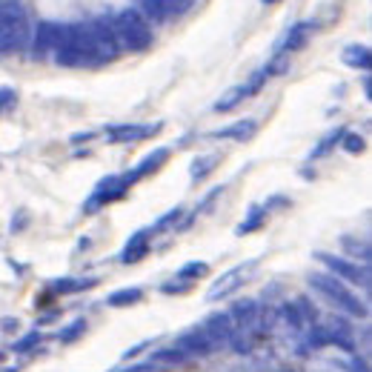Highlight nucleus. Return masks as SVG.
Masks as SVG:
<instances>
[{
    "mask_svg": "<svg viewBox=\"0 0 372 372\" xmlns=\"http://www.w3.org/2000/svg\"><path fill=\"white\" fill-rule=\"evenodd\" d=\"M309 284H313L315 292H321L335 309H341V313H347L352 318H366V303L347 289L344 281H338L335 275H327V272H313L309 275Z\"/></svg>",
    "mask_w": 372,
    "mask_h": 372,
    "instance_id": "f257e3e1",
    "label": "nucleus"
},
{
    "mask_svg": "<svg viewBox=\"0 0 372 372\" xmlns=\"http://www.w3.org/2000/svg\"><path fill=\"white\" fill-rule=\"evenodd\" d=\"M55 60L60 66H83V64H95V52H92V38H89V26L75 23L64 26V35L55 49Z\"/></svg>",
    "mask_w": 372,
    "mask_h": 372,
    "instance_id": "f03ea898",
    "label": "nucleus"
},
{
    "mask_svg": "<svg viewBox=\"0 0 372 372\" xmlns=\"http://www.w3.org/2000/svg\"><path fill=\"white\" fill-rule=\"evenodd\" d=\"M112 29H115L117 46H127L129 52H143V49H149V43H152V29H149V23L138 15V9H123V12L112 20Z\"/></svg>",
    "mask_w": 372,
    "mask_h": 372,
    "instance_id": "7ed1b4c3",
    "label": "nucleus"
},
{
    "mask_svg": "<svg viewBox=\"0 0 372 372\" xmlns=\"http://www.w3.org/2000/svg\"><path fill=\"white\" fill-rule=\"evenodd\" d=\"M29 35L26 15L20 6H0V55H12L23 49Z\"/></svg>",
    "mask_w": 372,
    "mask_h": 372,
    "instance_id": "20e7f679",
    "label": "nucleus"
},
{
    "mask_svg": "<svg viewBox=\"0 0 372 372\" xmlns=\"http://www.w3.org/2000/svg\"><path fill=\"white\" fill-rule=\"evenodd\" d=\"M258 269V261H246V264H238V266H232L229 272H224L218 281H215L212 287H209V292H206V298L209 301H218V298H229L235 289H241L246 281H250V275Z\"/></svg>",
    "mask_w": 372,
    "mask_h": 372,
    "instance_id": "39448f33",
    "label": "nucleus"
},
{
    "mask_svg": "<svg viewBox=\"0 0 372 372\" xmlns=\"http://www.w3.org/2000/svg\"><path fill=\"white\" fill-rule=\"evenodd\" d=\"M89 38H92V52H95V64L117 57V38H115V29L106 17H98L89 26Z\"/></svg>",
    "mask_w": 372,
    "mask_h": 372,
    "instance_id": "423d86ee",
    "label": "nucleus"
},
{
    "mask_svg": "<svg viewBox=\"0 0 372 372\" xmlns=\"http://www.w3.org/2000/svg\"><path fill=\"white\" fill-rule=\"evenodd\" d=\"M315 258L329 269V275H335L338 281H350V284H361V287H369V269H358V264L352 261H344V258H335V255H327V252H315Z\"/></svg>",
    "mask_w": 372,
    "mask_h": 372,
    "instance_id": "0eeeda50",
    "label": "nucleus"
},
{
    "mask_svg": "<svg viewBox=\"0 0 372 372\" xmlns=\"http://www.w3.org/2000/svg\"><path fill=\"white\" fill-rule=\"evenodd\" d=\"M129 186H132V183H129V178H127V175H109V178H103V180L95 186V195L89 198L86 212H95L98 206H106V203H112V201L123 198V195H127Z\"/></svg>",
    "mask_w": 372,
    "mask_h": 372,
    "instance_id": "6e6552de",
    "label": "nucleus"
},
{
    "mask_svg": "<svg viewBox=\"0 0 372 372\" xmlns=\"http://www.w3.org/2000/svg\"><path fill=\"white\" fill-rule=\"evenodd\" d=\"M175 350H178L183 358H192V355H209V352H215L218 347H215V341L198 327V329H192V332L180 335V338L175 341Z\"/></svg>",
    "mask_w": 372,
    "mask_h": 372,
    "instance_id": "1a4fd4ad",
    "label": "nucleus"
},
{
    "mask_svg": "<svg viewBox=\"0 0 372 372\" xmlns=\"http://www.w3.org/2000/svg\"><path fill=\"white\" fill-rule=\"evenodd\" d=\"M60 35H64V26H60V23H52V20L38 23V32H35V57L43 60L49 52H55L57 43H60Z\"/></svg>",
    "mask_w": 372,
    "mask_h": 372,
    "instance_id": "9d476101",
    "label": "nucleus"
},
{
    "mask_svg": "<svg viewBox=\"0 0 372 372\" xmlns=\"http://www.w3.org/2000/svg\"><path fill=\"white\" fill-rule=\"evenodd\" d=\"M201 329L215 341V347L229 344V338L235 335V324H232L229 313H212V315L201 324Z\"/></svg>",
    "mask_w": 372,
    "mask_h": 372,
    "instance_id": "9b49d317",
    "label": "nucleus"
},
{
    "mask_svg": "<svg viewBox=\"0 0 372 372\" xmlns=\"http://www.w3.org/2000/svg\"><path fill=\"white\" fill-rule=\"evenodd\" d=\"M232 324H235V332H243L255 338V321H258V303L255 301H238L229 313Z\"/></svg>",
    "mask_w": 372,
    "mask_h": 372,
    "instance_id": "f8f14e48",
    "label": "nucleus"
},
{
    "mask_svg": "<svg viewBox=\"0 0 372 372\" xmlns=\"http://www.w3.org/2000/svg\"><path fill=\"white\" fill-rule=\"evenodd\" d=\"M161 127H141V123H120V127H109L106 138L112 143H135L143 138H152Z\"/></svg>",
    "mask_w": 372,
    "mask_h": 372,
    "instance_id": "ddd939ff",
    "label": "nucleus"
},
{
    "mask_svg": "<svg viewBox=\"0 0 372 372\" xmlns=\"http://www.w3.org/2000/svg\"><path fill=\"white\" fill-rule=\"evenodd\" d=\"M149 241H152V229H141L129 238V243L123 246V252H120V261L123 264H138L141 258H146L149 252Z\"/></svg>",
    "mask_w": 372,
    "mask_h": 372,
    "instance_id": "4468645a",
    "label": "nucleus"
},
{
    "mask_svg": "<svg viewBox=\"0 0 372 372\" xmlns=\"http://www.w3.org/2000/svg\"><path fill=\"white\" fill-rule=\"evenodd\" d=\"M313 29H315V23H295L289 32L284 35V41H281V55H289V52H301L303 46H306V41H309V35H313Z\"/></svg>",
    "mask_w": 372,
    "mask_h": 372,
    "instance_id": "2eb2a0df",
    "label": "nucleus"
},
{
    "mask_svg": "<svg viewBox=\"0 0 372 372\" xmlns=\"http://www.w3.org/2000/svg\"><path fill=\"white\" fill-rule=\"evenodd\" d=\"M255 132H258V120H255V117H243V120L232 123V127H227V129L212 132V138H218V141L232 138V141H241V143H243V141H250Z\"/></svg>",
    "mask_w": 372,
    "mask_h": 372,
    "instance_id": "dca6fc26",
    "label": "nucleus"
},
{
    "mask_svg": "<svg viewBox=\"0 0 372 372\" xmlns=\"http://www.w3.org/2000/svg\"><path fill=\"white\" fill-rule=\"evenodd\" d=\"M166 158H169V149H155L152 155H146V158L127 175L129 178V183H135V180H141V178H146L149 172H158L164 164H166Z\"/></svg>",
    "mask_w": 372,
    "mask_h": 372,
    "instance_id": "f3484780",
    "label": "nucleus"
},
{
    "mask_svg": "<svg viewBox=\"0 0 372 372\" xmlns=\"http://www.w3.org/2000/svg\"><path fill=\"white\" fill-rule=\"evenodd\" d=\"M341 246H344V252H347L350 258H358V261L369 264V255H372V250H369V241H364V238H355V235H344V238H341Z\"/></svg>",
    "mask_w": 372,
    "mask_h": 372,
    "instance_id": "a211bd4d",
    "label": "nucleus"
},
{
    "mask_svg": "<svg viewBox=\"0 0 372 372\" xmlns=\"http://www.w3.org/2000/svg\"><path fill=\"white\" fill-rule=\"evenodd\" d=\"M246 98H250V86H246V83L232 86L229 92H224V98L215 103V112H232V109H235L241 101H246Z\"/></svg>",
    "mask_w": 372,
    "mask_h": 372,
    "instance_id": "6ab92c4d",
    "label": "nucleus"
},
{
    "mask_svg": "<svg viewBox=\"0 0 372 372\" xmlns=\"http://www.w3.org/2000/svg\"><path fill=\"white\" fill-rule=\"evenodd\" d=\"M344 64L352 66V69H364V72H366V69L372 66V55H369L366 46H355V43H352V46L344 49Z\"/></svg>",
    "mask_w": 372,
    "mask_h": 372,
    "instance_id": "aec40b11",
    "label": "nucleus"
},
{
    "mask_svg": "<svg viewBox=\"0 0 372 372\" xmlns=\"http://www.w3.org/2000/svg\"><path fill=\"white\" fill-rule=\"evenodd\" d=\"M95 284H98L95 278H60V281H55V284H52V289H55V292H60V295H69V292L92 289Z\"/></svg>",
    "mask_w": 372,
    "mask_h": 372,
    "instance_id": "412c9836",
    "label": "nucleus"
},
{
    "mask_svg": "<svg viewBox=\"0 0 372 372\" xmlns=\"http://www.w3.org/2000/svg\"><path fill=\"white\" fill-rule=\"evenodd\" d=\"M143 301V292L138 287H127V289H117L106 298L109 306H132V303H141Z\"/></svg>",
    "mask_w": 372,
    "mask_h": 372,
    "instance_id": "4be33fe9",
    "label": "nucleus"
},
{
    "mask_svg": "<svg viewBox=\"0 0 372 372\" xmlns=\"http://www.w3.org/2000/svg\"><path fill=\"white\" fill-rule=\"evenodd\" d=\"M138 15L149 23H161L164 17H166V12H164V3L161 0H141V6H138Z\"/></svg>",
    "mask_w": 372,
    "mask_h": 372,
    "instance_id": "5701e85b",
    "label": "nucleus"
},
{
    "mask_svg": "<svg viewBox=\"0 0 372 372\" xmlns=\"http://www.w3.org/2000/svg\"><path fill=\"white\" fill-rule=\"evenodd\" d=\"M264 218H266V212L261 209V206H252V212H250V218H246L235 232L238 235H250L252 229H261V224H264Z\"/></svg>",
    "mask_w": 372,
    "mask_h": 372,
    "instance_id": "b1692460",
    "label": "nucleus"
},
{
    "mask_svg": "<svg viewBox=\"0 0 372 372\" xmlns=\"http://www.w3.org/2000/svg\"><path fill=\"white\" fill-rule=\"evenodd\" d=\"M215 164H218V158H215V155H203V158H195V161H192V178H195V180H203V178L215 169Z\"/></svg>",
    "mask_w": 372,
    "mask_h": 372,
    "instance_id": "393cba45",
    "label": "nucleus"
},
{
    "mask_svg": "<svg viewBox=\"0 0 372 372\" xmlns=\"http://www.w3.org/2000/svg\"><path fill=\"white\" fill-rule=\"evenodd\" d=\"M206 272H209L206 264H201V261H189V264H183V266H180L178 281H189V278H203Z\"/></svg>",
    "mask_w": 372,
    "mask_h": 372,
    "instance_id": "a878e982",
    "label": "nucleus"
},
{
    "mask_svg": "<svg viewBox=\"0 0 372 372\" xmlns=\"http://www.w3.org/2000/svg\"><path fill=\"white\" fill-rule=\"evenodd\" d=\"M341 138H344V129L329 132V135L321 141V146H315V149H313V158H324V155H327L332 146H338V143H341Z\"/></svg>",
    "mask_w": 372,
    "mask_h": 372,
    "instance_id": "bb28decb",
    "label": "nucleus"
},
{
    "mask_svg": "<svg viewBox=\"0 0 372 372\" xmlns=\"http://www.w3.org/2000/svg\"><path fill=\"white\" fill-rule=\"evenodd\" d=\"M341 146H344V152H350V155H361L364 152V138L355 135V132H344V138H341Z\"/></svg>",
    "mask_w": 372,
    "mask_h": 372,
    "instance_id": "cd10ccee",
    "label": "nucleus"
},
{
    "mask_svg": "<svg viewBox=\"0 0 372 372\" xmlns=\"http://www.w3.org/2000/svg\"><path fill=\"white\" fill-rule=\"evenodd\" d=\"M287 69H289V57H287V55H278L272 64H266L264 72H266V78H275V75H284Z\"/></svg>",
    "mask_w": 372,
    "mask_h": 372,
    "instance_id": "c85d7f7f",
    "label": "nucleus"
},
{
    "mask_svg": "<svg viewBox=\"0 0 372 372\" xmlns=\"http://www.w3.org/2000/svg\"><path fill=\"white\" fill-rule=\"evenodd\" d=\"M152 361H155V364H180V361H186V358H183V355L172 347V350H161V352H155V355H152Z\"/></svg>",
    "mask_w": 372,
    "mask_h": 372,
    "instance_id": "c756f323",
    "label": "nucleus"
},
{
    "mask_svg": "<svg viewBox=\"0 0 372 372\" xmlns=\"http://www.w3.org/2000/svg\"><path fill=\"white\" fill-rule=\"evenodd\" d=\"M38 344H41V332H29L26 338H20L15 344V352H29V350H35Z\"/></svg>",
    "mask_w": 372,
    "mask_h": 372,
    "instance_id": "7c9ffc66",
    "label": "nucleus"
},
{
    "mask_svg": "<svg viewBox=\"0 0 372 372\" xmlns=\"http://www.w3.org/2000/svg\"><path fill=\"white\" fill-rule=\"evenodd\" d=\"M83 332H86V321H75V324H69V329L60 332V341H64V344H72V341Z\"/></svg>",
    "mask_w": 372,
    "mask_h": 372,
    "instance_id": "2f4dec72",
    "label": "nucleus"
},
{
    "mask_svg": "<svg viewBox=\"0 0 372 372\" xmlns=\"http://www.w3.org/2000/svg\"><path fill=\"white\" fill-rule=\"evenodd\" d=\"M180 215H183V209H180V206H175V209H172L169 215H164V218H161L158 224H155V229L161 232V229H169V227H175V224L180 221Z\"/></svg>",
    "mask_w": 372,
    "mask_h": 372,
    "instance_id": "473e14b6",
    "label": "nucleus"
},
{
    "mask_svg": "<svg viewBox=\"0 0 372 372\" xmlns=\"http://www.w3.org/2000/svg\"><path fill=\"white\" fill-rule=\"evenodd\" d=\"M15 89H9V86H0V109H12L15 106Z\"/></svg>",
    "mask_w": 372,
    "mask_h": 372,
    "instance_id": "72a5a7b5",
    "label": "nucleus"
},
{
    "mask_svg": "<svg viewBox=\"0 0 372 372\" xmlns=\"http://www.w3.org/2000/svg\"><path fill=\"white\" fill-rule=\"evenodd\" d=\"M189 287H192V281H186V284H164V292H166V295H172V292L180 295V292H186Z\"/></svg>",
    "mask_w": 372,
    "mask_h": 372,
    "instance_id": "f704fd0d",
    "label": "nucleus"
},
{
    "mask_svg": "<svg viewBox=\"0 0 372 372\" xmlns=\"http://www.w3.org/2000/svg\"><path fill=\"white\" fill-rule=\"evenodd\" d=\"M0 329H3V332H15L17 329V321L15 318H3V321H0Z\"/></svg>",
    "mask_w": 372,
    "mask_h": 372,
    "instance_id": "c9c22d12",
    "label": "nucleus"
},
{
    "mask_svg": "<svg viewBox=\"0 0 372 372\" xmlns=\"http://www.w3.org/2000/svg\"><path fill=\"white\" fill-rule=\"evenodd\" d=\"M352 372H366V364H364L361 358H355V361H352Z\"/></svg>",
    "mask_w": 372,
    "mask_h": 372,
    "instance_id": "e433bc0d",
    "label": "nucleus"
},
{
    "mask_svg": "<svg viewBox=\"0 0 372 372\" xmlns=\"http://www.w3.org/2000/svg\"><path fill=\"white\" fill-rule=\"evenodd\" d=\"M364 95L372 98V83H369V78H364Z\"/></svg>",
    "mask_w": 372,
    "mask_h": 372,
    "instance_id": "4c0bfd02",
    "label": "nucleus"
},
{
    "mask_svg": "<svg viewBox=\"0 0 372 372\" xmlns=\"http://www.w3.org/2000/svg\"><path fill=\"white\" fill-rule=\"evenodd\" d=\"M264 3H266V6H272V3H281V0H264Z\"/></svg>",
    "mask_w": 372,
    "mask_h": 372,
    "instance_id": "58836bf2",
    "label": "nucleus"
},
{
    "mask_svg": "<svg viewBox=\"0 0 372 372\" xmlns=\"http://www.w3.org/2000/svg\"><path fill=\"white\" fill-rule=\"evenodd\" d=\"M0 361H3V352H0Z\"/></svg>",
    "mask_w": 372,
    "mask_h": 372,
    "instance_id": "ea45409f",
    "label": "nucleus"
}]
</instances>
